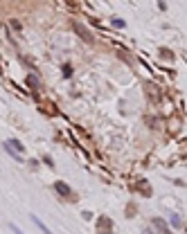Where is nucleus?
<instances>
[{"label": "nucleus", "mask_w": 187, "mask_h": 234, "mask_svg": "<svg viewBox=\"0 0 187 234\" xmlns=\"http://www.w3.org/2000/svg\"><path fill=\"white\" fill-rule=\"evenodd\" d=\"M5 144H7V146H9L11 151H16V153H20L23 149H25V146H23V144H20L18 140H7V142H5Z\"/></svg>", "instance_id": "obj_1"}, {"label": "nucleus", "mask_w": 187, "mask_h": 234, "mask_svg": "<svg viewBox=\"0 0 187 234\" xmlns=\"http://www.w3.org/2000/svg\"><path fill=\"white\" fill-rule=\"evenodd\" d=\"M30 218H32V221H34V223H36V225H38V230H43V234H52V232H50V230H48V227H45V225H43V221H41V218H38V216H34V214H32V216H30Z\"/></svg>", "instance_id": "obj_2"}, {"label": "nucleus", "mask_w": 187, "mask_h": 234, "mask_svg": "<svg viewBox=\"0 0 187 234\" xmlns=\"http://www.w3.org/2000/svg\"><path fill=\"white\" fill-rule=\"evenodd\" d=\"M56 191H59V194H63V196H68V194H70V187H68V185H63V182H56Z\"/></svg>", "instance_id": "obj_3"}, {"label": "nucleus", "mask_w": 187, "mask_h": 234, "mask_svg": "<svg viewBox=\"0 0 187 234\" xmlns=\"http://www.w3.org/2000/svg\"><path fill=\"white\" fill-rule=\"evenodd\" d=\"M153 225H156V227H160V230L165 232V234H169V227L165 225V221H162V218H153Z\"/></svg>", "instance_id": "obj_4"}, {"label": "nucleus", "mask_w": 187, "mask_h": 234, "mask_svg": "<svg viewBox=\"0 0 187 234\" xmlns=\"http://www.w3.org/2000/svg\"><path fill=\"white\" fill-rule=\"evenodd\" d=\"M169 218H171V225H174V227H180V225H183V223H180V216H178V214H171Z\"/></svg>", "instance_id": "obj_5"}, {"label": "nucleus", "mask_w": 187, "mask_h": 234, "mask_svg": "<svg viewBox=\"0 0 187 234\" xmlns=\"http://www.w3.org/2000/svg\"><path fill=\"white\" fill-rule=\"evenodd\" d=\"M9 227H11V232H14V234H25V232H23V230H20L18 225H14V223H11Z\"/></svg>", "instance_id": "obj_6"}, {"label": "nucleus", "mask_w": 187, "mask_h": 234, "mask_svg": "<svg viewBox=\"0 0 187 234\" xmlns=\"http://www.w3.org/2000/svg\"><path fill=\"white\" fill-rule=\"evenodd\" d=\"M113 25H117V27H124V20H122V18H113Z\"/></svg>", "instance_id": "obj_7"}]
</instances>
